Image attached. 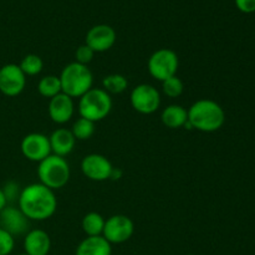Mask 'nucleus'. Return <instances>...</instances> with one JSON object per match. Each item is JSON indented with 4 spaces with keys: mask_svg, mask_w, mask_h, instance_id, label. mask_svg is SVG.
<instances>
[{
    "mask_svg": "<svg viewBox=\"0 0 255 255\" xmlns=\"http://www.w3.org/2000/svg\"><path fill=\"white\" fill-rule=\"evenodd\" d=\"M131 106L142 115H152L159 109L161 95L158 90L149 84H141L132 90L129 95Z\"/></svg>",
    "mask_w": 255,
    "mask_h": 255,
    "instance_id": "nucleus-7",
    "label": "nucleus"
},
{
    "mask_svg": "<svg viewBox=\"0 0 255 255\" xmlns=\"http://www.w3.org/2000/svg\"><path fill=\"white\" fill-rule=\"evenodd\" d=\"M49 116L55 124L64 125L72 119L75 112L74 99L65 94H59L50 99L47 107Z\"/></svg>",
    "mask_w": 255,
    "mask_h": 255,
    "instance_id": "nucleus-14",
    "label": "nucleus"
},
{
    "mask_svg": "<svg viewBox=\"0 0 255 255\" xmlns=\"http://www.w3.org/2000/svg\"><path fill=\"white\" fill-rule=\"evenodd\" d=\"M51 239L42 229H31L24 237V253L27 255H49Z\"/></svg>",
    "mask_w": 255,
    "mask_h": 255,
    "instance_id": "nucleus-15",
    "label": "nucleus"
},
{
    "mask_svg": "<svg viewBox=\"0 0 255 255\" xmlns=\"http://www.w3.org/2000/svg\"><path fill=\"white\" fill-rule=\"evenodd\" d=\"M178 55L171 49H159L149 56L147 69L149 75L158 81H164L172 76H176L178 71Z\"/></svg>",
    "mask_w": 255,
    "mask_h": 255,
    "instance_id": "nucleus-6",
    "label": "nucleus"
},
{
    "mask_svg": "<svg viewBox=\"0 0 255 255\" xmlns=\"http://www.w3.org/2000/svg\"><path fill=\"white\" fill-rule=\"evenodd\" d=\"M187 112L192 129L207 133L218 131L226 121V114L221 105L209 99L198 100Z\"/></svg>",
    "mask_w": 255,
    "mask_h": 255,
    "instance_id": "nucleus-2",
    "label": "nucleus"
},
{
    "mask_svg": "<svg viewBox=\"0 0 255 255\" xmlns=\"http://www.w3.org/2000/svg\"><path fill=\"white\" fill-rule=\"evenodd\" d=\"M134 224L129 217L124 214H115L105 222L102 237L110 244H122L129 241L133 236Z\"/></svg>",
    "mask_w": 255,
    "mask_h": 255,
    "instance_id": "nucleus-8",
    "label": "nucleus"
},
{
    "mask_svg": "<svg viewBox=\"0 0 255 255\" xmlns=\"http://www.w3.org/2000/svg\"><path fill=\"white\" fill-rule=\"evenodd\" d=\"M59 79L61 82L62 94L71 99H80L82 95L91 90L94 85V75L89 66L76 61L66 65L62 69Z\"/></svg>",
    "mask_w": 255,
    "mask_h": 255,
    "instance_id": "nucleus-3",
    "label": "nucleus"
},
{
    "mask_svg": "<svg viewBox=\"0 0 255 255\" xmlns=\"http://www.w3.org/2000/svg\"><path fill=\"white\" fill-rule=\"evenodd\" d=\"M6 206H7V202L6 199H5L4 193H2V189L0 188V212H1Z\"/></svg>",
    "mask_w": 255,
    "mask_h": 255,
    "instance_id": "nucleus-30",
    "label": "nucleus"
},
{
    "mask_svg": "<svg viewBox=\"0 0 255 255\" xmlns=\"http://www.w3.org/2000/svg\"><path fill=\"white\" fill-rule=\"evenodd\" d=\"M102 87L107 94H122L128 87L126 76L121 74L107 75L102 80Z\"/></svg>",
    "mask_w": 255,
    "mask_h": 255,
    "instance_id": "nucleus-21",
    "label": "nucleus"
},
{
    "mask_svg": "<svg viewBox=\"0 0 255 255\" xmlns=\"http://www.w3.org/2000/svg\"><path fill=\"white\" fill-rule=\"evenodd\" d=\"M112 110V99L104 89H95L82 95L79 101V114L82 119L99 122L106 119Z\"/></svg>",
    "mask_w": 255,
    "mask_h": 255,
    "instance_id": "nucleus-5",
    "label": "nucleus"
},
{
    "mask_svg": "<svg viewBox=\"0 0 255 255\" xmlns=\"http://www.w3.org/2000/svg\"><path fill=\"white\" fill-rule=\"evenodd\" d=\"M116 42V31L114 27L106 24L92 26L87 31L85 44L91 47L95 52H105L111 49Z\"/></svg>",
    "mask_w": 255,
    "mask_h": 255,
    "instance_id": "nucleus-13",
    "label": "nucleus"
},
{
    "mask_svg": "<svg viewBox=\"0 0 255 255\" xmlns=\"http://www.w3.org/2000/svg\"><path fill=\"white\" fill-rule=\"evenodd\" d=\"M162 91L166 96L171 97V99H177L183 94L184 84L176 75V76H172L162 81Z\"/></svg>",
    "mask_w": 255,
    "mask_h": 255,
    "instance_id": "nucleus-24",
    "label": "nucleus"
},
{
    "mask_svg": "<svg viewBox=\"0 0 255 255\" xmlns=\"http://www.w3.org/2000/svg\"><path fill=\"white\" fill-rule=\"evenodd\" d=\"M20 148L25 158L31 162H41L42 159L51 154L49 137L42 133H37V132L26 134L22 138Z\"/></svg>",
    "mask_w": 255,
    "mask_h": 255,
    "instance_id": "nucleus-10",
    "label": "nucleus"
},
{
    "mask_svg": "<svg viewBox=\"0 0 255 255\" xmlns=\"http://www.w3.org/2000/svg\"><path fill=\"white\" fill-rule=\"evenodd\" d=\"M15 238L0 227V255H9L14 251Z\"/></svg>",
    "mask_w": 255,
    "mask_h": 255,
    "instance_id": "nucleus-26",
    "label": "nucleus"
},
{
    "mask_svg": "<svg viewBox=\"0 0 255 255\" xmlns=\"http://www.w3.org/2000/svg\"><path fill=\"white\" fill-rule=\"evenodd\" d=\"M187 255H196V254H187Z\"/></svg>",
    "mask_w": 255,
    "mask_h": 255,
    "instance_id": "nucleus-32",
    "label": "nucleus"
},
{
    "mask_svg": "<svg viewBox=\"0 0 255 255\" xmlns=\"http://www.w3.org/2000/svg\"><path fill=\"white\" fill-rule=\"evenodd\" d=\"M26 85V76L19 65L6 64L0 67V92L15 97L21 94Z\"/></svg>",
    "mask_w": 255,
    "mask_h": 255,
    "instance_id": "nucleus-9",
    "label": "nucleus"
},
{
    "mask_svg": "<svg viewBox=\"0 0 255 255\" xmlns=\"http://www.w3.org/2000/svg\"><path fill=\"white\" fill-rule=\"evenodd\" d=\"M70 173L71 172L66 159L52 153L39 162L37 167V177L40 183L52 191L66 186L70 179Z\"/></svg>",
    "mask_w": 255,
    "mask_h": 255,
    "instance_id": "nucleus-4",
    "label": "nucleus"
},
{
    "mask_svg": "<svg viewBox=\"0 0 255 255\" xmlns=\"http://www.w3.org/2000/svg\"><path fill=\"white\" fill-rule=\"evenodd\" d=\"M75 255H112V246L102 236L87 237L77 246Z\"/></svg>",
    "mask_w": 255,
    "mask_h": 255,
    "instance_id": "nucleus-17",
    "label": "nucleus"
},
{
    "mask_svg": "<svg viewBox=\"0 0 255 255\" xmlns=\"http://www.w3.org/2000/svg\"><path fill=\"white\" fill-rule=\"evenodd\" d=\"M1 189L7 204H12L15 203V202L19 201V197H20V193H21L22 188H20V184L16 183V182L9 181L4 184V187H2Z\"/></svg>",
    "mask_w": 255,
    "mask_h": 255,
    "instance_id": "nucleus-25",
    "label": "nucleus"
},
{
    "mask_svg": "<svg viewBox=\"0 0 255 255\" xmlns=\"http://www.w3.org/2000/svg\"><path fill=\"white\" fill-rule=\"evenodd\" d=\"M95 54L96 52L91 49L90 46H87L86 44L81 45V46L77 47V50L75 51V61L79 62L81 65H89L90 62L94 60Z\"/></svg>",
    "mask_w": 255,
    "mask_h": 255,
    "instance_id": "nucleus-27",
    "label": "nucleus"
},
{
    "mask_svg": "<svg viewBox=\"0 0 255 255\" xmlns=\"http://www.w3.org/2000/svg\"><path fill=\"white\" fill-rule=\"evenodd\" d=\"M105 218L97 212H90L82 218L81 227L87 237L102 236L105 228Z\"/></svg>",
    "mask_w": 255,
    "mask_h": 255,
    "instance_id": "nucleus-19",
    "label": "nucleus"
},
{
    "mask_svg": "<svg viewBox=\"0 0 255 255\" xmlns=\"http://www.w3.org/2000/svg\"><path fill=\"white\" fill-rule=\"evenodd\" d=\"M17 204L29 221L42 222L54 216L57 199L52 189L41 183H32L21 189Z\"/></svg>",
    "mask_w": 255,
    "mask_h": 255,
    "instance_id": "nucleus-1",
    "label": "nucleus"
},
{
    "mask_svg": "<svg viewBox=\"0 0 255 255\" xmlns=\"http://www.w3.org/2000/svg\"><path fill=\"white\" fill-rule=\"evenodd\" d=\"M19 66L21 71L25 74V76H35V75H39L42 71L44 61H42V59L39 55L29 54L24 56Z\"/></svg>",
    "mask_w": 255,
    "mask_h": 255,
    "instance_id": "nucleus-23",
    "label": "nucleus"
},
{
    "mask_svg": "<svg viewBox=\"0 0 255 255\" xmlns=\"http://www.w3.org/2000/svg\"><path fill=\"white\" fill-rule=\"evenodd\" d=\"M19 255H27L26 253H21V254H19Z\"/></svg>",
    "mask_w": 255,
    "mask_h": 255,
    "instance_id": "nucleus-31",
    "label": "nucleus"
},
{
    "mask_svg": "<svg viewBox=\"0 0 255 255\" xmlns=\"http://www.w3.org/2000/svg\"><path fill=\"white\" fill-rule=\"evenodd\" d=\"M37 91L42 97H46V99H52L56 95L61 94V82H60L59 76L47 75L42 77L37 84Z\"/></svg>",
    "mask_w": 255,
    "mask_h": 255,
    "instance_id": "nucleus-20",
    "label": "nucleus"
},
{
    "mask_svg": "<svg viewBox=\"0 0 255 255\" xmlns=\"http://www.w3.org/2000/svg\"><path fill=\"white\" fill-rule=\"evenodd\" d=\"M114 169L109 158L99 153L87 154L81 161V171L85 177L95 182H104L110 179Z\"/></svg>",
    "mask_w": 255,
    "mask_h": 255,
    "instance_id": "nucleus-11",
    "label": "nucleus"
},
{
    "mask_svg": "<svg viewBox=\"0 0 255 255\" xmlns=\"http://www.w3.org/2000/svg\"><path fill=\"white\" fill-rule=\"evenodd\" d=\"M72 134L76 138V141H86V139L91 138L95 133V122L90 121V120L82 119L80 117L79 120L74 122L71 128Z\"/></svg>",
    "mask_w": 255,
    "mask_h": 255,
    "instance_id": "nucleus-22",
    "label": "nucleus"
},
{
    "mask_svg": "<svg viewBox=\"0 0 255 255\" xmlns=\"http://www.w3.org/2000/svg\"><path fill=\"white\" fill-rule=\"evenodd\" d=\"M122 174H124V172H122L121 168H115L112 169L111 172V176H110V179L111 181H119V179L122 178Z\"/></svg>",
    "mask_w": 255,
    "mask_h": 255,
    "instance_id": "nucleus-29",
    "label": "nucleus"
},
{
    "mask_svg": "<svg viewBox=\"0 0 255 255\" xmlns=\"http://www.w3.org/2000/svg\"><path fill=\"white\" fill-rule=\"evenodd\" d=\"M161 121L168 128H181L188 121V112L181 105H169L162 111Z\"/></svg>",
    "mask_w": 255,
    "mask_h": 255,
    "instance_id": "nucleus-18",
    "label": "nucleus"
},
{
    "mask_svg": "<svg viewBox=\"0 0 255 255\" xmlns=\"http://www.w3.org/2000/svg\"><path fill=\"white\" fill-rule=\"evenodd\" d=\"M236 5L242 12L246 14L255 11V0H236Z\"/></svg>",
    "mask_w": 255,
    "mask_h": 255,
    "instance_id": "nucleus-28",
    "label": "nucleus"
},
{
    "mask_svg": "<svg viewBox=\"0 0 255 255\" xmlns=\"http://www.w3.org/2000/svg\"><path fill=\"white\" fill-rule=\"evenodd\" d=\"M0 227L12 237L25 236L29 232L30 221L27 217L14 206H6L0 212Z\"/></svg>",
    "mask_w": 255,
    "mask_h": 255,
    "instance_id": "nucleus-12",
    "label": "nucleus"
},
{
    "mask_svg": "<svg viewBox=\"0 0 255 255\" xmlns=\"http://www.w3.org/2000/svg\"><path fill=\"white\" fill-rule=\"evenodd\" d=\"M50 146H51V153L60 157H66L67 154L74 151L76 138L72 134L71 129L57 128L50 134L49 137Z\"/></svg>",
    "mask_w": 255,
    "mask_h": 255,
    "instance_id": "nucleus-16",
    "label": "nucleus"
}]
</instances>
